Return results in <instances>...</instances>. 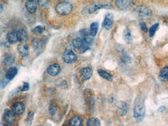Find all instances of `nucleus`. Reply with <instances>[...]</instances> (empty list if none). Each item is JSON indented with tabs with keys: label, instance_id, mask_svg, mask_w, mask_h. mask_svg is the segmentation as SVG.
Masks as SVG:
<instances>
[{
	"label": "nucleus",
	"instance_id": "31",
	"mask_svg": "<svg viewBox=\"0 0 168 126\" xmlns=\"http://www.w3.org/2000/svg\"><path fill=\"white\" fill-rule=\"evenodd\" d=\"M35 30L38 33H42L45 31V26L39 25V26H37L35 28Z\"/></svg>",
	"mask_w": 168,
	"mask_h": 126
},
{
	"label": "nucleus",
	"instance_id": "12",
	"mask_svg": "<svg viewBox=\"0 0 168 126\" xmlns=\"http://www.w3.org/2000/svg\"><path fill=\"white\" fill-rule=\"evenodd\" d=\"M117 110L118 115L120 117H123L126 115L128 111L127 103L123 101H120L117 106Z\"/></svg>",
	"mask_w": 168,
	"mask_h": 126
},
{
	"label": "nucleus",
	"instance_id": "9",
	"mask_svg": "<svg viewBox=\"0 0 168 126\" xmlns=\"http://www.w3.org/2000/svg\"><path fill=\"white\" fill-rule=\"evenodd\" d=\"M114 23V16L113 13H109L104 18L102 26L106 30H109L112 28Z\"/></svg>",
	"mask_w": 168,
	"mask_h": 126
},
{
	"label": "nucleus",
	"instance_id": "24",
	"mask_svg": "<svg viewBox=\"0 0 168 126\" xmlns=\"http://www.w3.org/2000/svg\"><path fill=\"white\" fill-rule=\"evenodd\" d=\"M99 24L97 22H93L90 25V29L89 30L90 35L93 37H95L99 29Z\"/></svg>",
	"mask_w": 168,
	"mask_h": 126
},
{
	"label": "nucleus",
	"instance_id": "18",
	"mask_svg": "<svg viewBox=\"0 0 168 126\" xmlns=\"http://www.w3.org/2000/svg\"><path fill=\"white\" fill-rule=\"evenodd\" d=\"M83 121L80 117L73 116L69 120L70 126H82Z\"/></svg>",
	"mask_w": 168,
	"mask_h": 126
},
{
	"label": "nucleus",
	"instance_id": "17",
	"mask_svg": "<svg viewBox=\"0 0 168 126\" xmlns=\"http://www.w3.org/2000/svg\"><path fill=\"white\" fill-rule=\"evenodd\" d=\"M123 40L127 44H131L133 40L132 34L129 29L126 28L123 31Z\"/></svg>",
	"mask_w": 168,
	"mask_h": 126
},
{
	"label": "nucleus",
	"instance_id": "14",
	"mask_svg": "<svg viewBox=\"0 0 168 126\" xmlns=\"http://www.w3.org/2000/svg\"><path fill=\"white\" fill-rule=\"evenodd\" d=\"M93 70L90 67H85L81 68L80 74L82 79L84 80L90 79L93 75Z\"/></svg>",
	"mask_w": 168,
	"mask_h": 126
},
{
	"label": "nucleus",
	"instance_id": "38",
	"mask_svg": "<svg viewBox=\"0 0 168 126\" xmlns=\"http://www.w3.org/2000/svg\"><path fill=\"white\" fill-rule=\"evenodd\" d=\"M42 126V125H38V126Z\"/></svg>",
	"mask_w": 168,
	"mask_h": 126
},
{
	"label": "nucleus",
	"instance_id": "27",
	"mask_svg": "<svg viewBox=\"0 0 168 126\" xmlns=\"http://www.w3.org/2000/svg\"><path fill=\"white\" fill-rule=\"evenodd\" d=\"M32 43L33 47L36 50L41 49L44 46V43L42 40L38 38L34 39Z\"/></svg>",
	"mask_w": 168,
	"mask_h": 126
},
{
	"label": "nucleus",
	"instance_id": "36",
	"mask_svg": "<svg viewBox=\"0 0 168 126\" xmlns=\"http://www.w3.org/2000/svg\"><path fill=\"white\" fill-rule=\"evenodd\" d=\"M3 6L2 5L0 4V13H1L3 11Z\"/></svg>",
	"mask_w": 168,
	"mask_h": 126
},
{
	"label": "nucleus",
	"instance_id": "1",
	"mask_svg": "<svg viewBox=\"0 0 168 126\" xmlns=\"http://www.w3.org/2000/svg\"><path fill=\"white\" fill-rule=\"evenodd\" d=\"M134 117L137 123H141L144 120L145 113V103L144 98L138 96L134 102Z\"/></svg>",
	"mask_w": 168,
	"mask_h": 126
},
{
	"label": "nucleus",
	"instance_id": "32",
	"mask_svg": "<svg viewBox=\"0 0 168 126\" xmlns=\"http://www.w3.org/2000/svg\"><path fill=\"white\" fill-rule=\"evenodd\" d=\"M139 25H140V28L141 29V30H142L144 32L146 33L148 32V28L146 26V24L144 21H140L139 23Z\"/></svg>",
	"mask_w": 168,
	"mask_h": 126
},
{
	"label": "nucleus",
	"instance_id": "16",
	"mask_svg": "<svg viewBox=\"0 0 168 126\" xmlns=\"http://www.w3.org/2000/svg\"><path fill=\"white\" fill-rule=\"evenodd\" d=\"M17 51L20 56L25 57L28 55L29 53V47L26 44L22 43L18 45Z\"/></svg>",
	"mask_w": 168,
	"mask_h": 126
},
{
	"label": "nucleus",
	"instance_id": "25",
	"mask_svg": "<svg viewBox=\"0 0 168 126\" xmlns=\"http://www.w3.org/2000/svg\"><path fill=\"white\" fill-rule=\"evenodd\" d=\"M98 73L103 79L107 80L108 81H112L113 80V77L112 75L104 70L99 69L98 70Z\"/></svg>",
	"mask_w": 168,
	"mask_h": 126
},
{
	"label": "nucleus",
	"instance_id": "33",
	"mask_svg": "<svg viewBox=\"0 0 168 126\" xmlns=\"http://www.w3.org/2000/svg\"><path fill=\"white\" fill-rule=\"evenodd\" d=\"M48 2L47 1L42 0V1H38L37 2V3L40 7H44V6L46 5Z\"/></svg>",
	"mask_w": 168,
	"mask_h": 126
},
{
	"label": "nucleus",
	"instance_id": "37",
	"mask_svg": "<svg viewBox=\"0 0 168 126\" xmlns=\"http://www.w3.org/2000/svg\"><path fill=\"white\" fill-rule=\"evenodd\" d=\"M2 32H3V30H2V28L1 26H0V36H1Z\"/></svg>",
	"mask_w": 168,
	"mask_h": 126
},
{
	"label": "nucleus",
	"instance_id": "4",
	"mask_svg": "<svg viewBox=\"0 0 168 126\" xmlns=\"http://www.w3.org/2000/svg\"><path fill=\"white\" fill-rule=\"evenodd\" d=\"M73 5L69 2H62L58 3L56 7L57 13L61 16H66L71 13Z\"/></svg>",
	"mask_w": 168,
	"mask_h": 126
},
{
	"label": "nucleus",
	"instance_id": "10",
	"mask_svg": "<svg viewBox=\"0 0 168 126\" xmlns=\"http://www.w3.org/2000/svg\"><path fill=\"white\" fill-rule=\"evenodd\" d=\"M116 5L119 9L124 10L133 6L134 3L132 1L120 0L116 1Z\"/></svg>",
	"mask_w": 168,
	"mask_h": 126
},
{
	"label": "nucleus",
	"instance_id": "11",
	"mask_svg": "<svg viewBox=\"0 0 168 126\" xmlns=\"http://www.w3.org/2000/svg\"><path fill=\"white\" fill-rule=\"evenodd\" d=\"M61 67L58 64H53L50 65L47 69V72L50 76H55L58 75L60 72Z\"/></svg>",
	"mask_w": 168,
	"mask_h": 126
},
{
	"label": "nucleus",
	"instance_id": "5",
	"mask_svg": "<svg viewBox=\"0 0 168 126\" xmlns=\"http://www.w3.org/2000/svg\"><path fill=\"white\" fill-rule=\"evenodd\" d=\"M77 57L74 52L70 49L66 50L62 54V59L68 64H73L77 60Z\"/></svg>",
	"mask_w": 168,
	"mask_h": 126
},
{
	"label": "nucleus",
	"instance_id": "7",
	"mask_svg": "<svg viewBox=\"0 0 168 126\" xmlns=\"http://www.w3.org/2000/svg\"><path fill=\"white\" fill-rule=\"evenodd\" d=\"M3 119L6 124L11 125L15 123L16 117V115L12 111V110L5 109L3 113Z\"/></svg>",
	"mask_w": 168,
	"mask_h": 126
},
{
	"label": "nucleus",
	"instance_id": "35",
	"mask_svg": "<svg viewBox=\"0 0 168 126\" xmlns=\"http://www.w3.org/2000/svg\"><path fill=\"white\" fill-rule=\"evenodd\" d=\"M166 110V108L165 107H164V106H161L160 107H159V108H158V110H157V112H164Z\"/></svg>",
	"mask_w": 168,
	"mask_h": 126
},
{
	"label": "nucleus",
	"instance_id": "6",
	"mask_svg": "<svg viewBox=\"0 0 168 126\" xmlns=\"http://www.w3.org/2000/svg\"><path fill=\"white\" fill-rule=\"evenodd\" d=\"M72 44L73 47L77 50L80 51L81 53H84L85 51L90 49L89 47L85 44L84 42L80 37H76L73 39Z\"/></svg>",
	"mask_w": 168,
	"mask_h": 126
},
{
	"label": "nucleus",
	"instance_id": "15",
	"mask_svg": "<svg viewBox=\"0 0 168 126\" xmlns=\"http://www.w3.org/2000/svg\"><path fill=\"white\" fill-rule=\"evenodd\" d=\"M17 37L18 41L21 43H24L28 40V34L26 30L20 29L16 32Z\"/></svg>",
	"mask_w": 168,
	"mask_h": 126
},
{
	"label": "nucleus",
	"instance_id": "23",
	"mask_svg": "<svg viewBox=\"0 0 168 126\" xmlns=\"http://www.w3.org/2000/svg\"><path fill=\"white\" fill-rule=\"evenodd\" d=\"M3 60L5 65L9 66L14 63L15 61V57L12 54H6L4 55Z\"/></svg>",
	"mask_w": 168,
	"mask_h": 126
},
{
	"label": "nucleus",
	"instance_id": "28",
	"mask_svg": "<svg viewBox=\"0 0 168 126\" xmlns=\"http://www.w3.org/2000/svg\"><path fill=\"white\" fill-rule=\"evenodd\" d=\"M159 24L158 23H155L153 25L152 27H150L149 29V37H152L155 34L156 31L157 30L158 27H159Z\"/></svg>",
	"mask_w": 168,
	"mask_h": 126
},
{
	"label": "nucleus",
	"instance_id": "20",
	"mask_svg": "<svg viewBox=\"0 0 168 126\" xmlns=\"http://www.w3.org/2000/svg\"><path fill=\"white\" fill-rule=\"evenodd\" d=\"M17 72H18V71H17L16 68L14 67H11L10 68H9V70L6 72V74H5L6 79L9 80H12L16 75Z\"/></svg>",
	"mask_w": 168,
	"mask_h": 126
},
{
	"label": "nucleus",
	"instance_id": "21",
	"mask_svg": "<svg viewBox=\"0 0 168 126\" xmlns=\"http://www.w3.org/2000/svg\"><path fill=\"white\" fill-rule=\"evenodd\" d=\"M25 6L29 12L31 13H35L37 10V2L34 1H27Z\"/></svg>",
	"mask_w": 168,
	"mask_h": 126
},
{
	"label": "nucleus",
	"instance_id": "3",
	"mask_svg": "<svg viewBox=\"0 0 168 126\" xmlns=\"http://www.w3.org/2000/svg\"><path fill=\"white\" fill-rule=\"evenodd\" d=\"M113 8L111 4L108 3H100V2H95L88 5L85 9V12L88 14H90L94 13L97 10L100 9H112Z\"/></svg>",
	"mask_w": 168,
	"mask_h": 126
},
{
	"label": "nucleus",
	"instance_id": "26",
	"mask_svg": "<svg viewBox=\"0 0 168 126\" xmlns=\"http://www.w3.org/2000/svg\"><path fill=\"white\" fill-rule=\"evenodd\" d=\"M86 126H101L100 120L95 117L91 118L87 121Z\"/></svg>",
	"mask_w": 168,
	"mask_h": 126
},
{
	"label": "nucleus",
	"instance_id": "2",
	"mask_svg": "<svg viewBox=\"0 0 168 126\" xmlns=\"http://www.w3.org/2000/svg\"><path fill=\"white\" fill-rule=\"evenodd\" d=\"M134 14L140 19L148 20L152 17L153 12L149 8L144 5H139L134 10Z\"/></svg>",
	"mask_w": 168,
	"mask_h": 126
},
{
	"label": "nucleus",
	"instance_id": "29",
	"mask_svg": "<svg viewBox=\"0 0 168 126\" xmlns=\"http://www.w3.org/2000/svg\"><path fill=\"white\" fill-rule=\"evenodd\" d=\"M34 117V113L32 111H30L28 113L27 118H26V122L28 125L31 126L33 121Z\"/></svg>",
	"mask_w": 168,
	"mask_h": 126
},
{
	"label": "nucleus",
	"instance_id": "30",
	"mask_svg": "<svg viewBox=\"0 0 168 126\" xmlns=\"http://www.w3.org/2000/svg\"><path fill=\"white\" fill-rule=\"evenodd\" d=\"M29 89V84L28 83L24 82L22 86L20 88V91H27Z\"/></svg>",
	"mask_w": 168,
	"mask_h": 126
},
{
	"label": "nucleus",
	"instance_id": "13",
	"mask_svg": "<svg viewBox=\"0 0 168 126\" xmlns=\"http://www.w3.org/2000/svg\"><path fill=\"white\" fill-rule=\"evenodd\" d=\"M12 111L16 115L22 114L24 112V105L21 102H16L12 106Z\"/></svg>",
	"mask_w": 168,
	"mask_h": 126
},
{
	"label": "nucleus",
	"instance_id": "34",
	"mask_svg": "<svg viewBox=\"0 0 168 126\" xmlns=\"http://www.w3.org/2000/svg\"><path fill=\"white\" fill-rule=\"evenodd\" d=\"M130 59H131V58H130L129 56H127V55H123V57H122V62H123V63L129 62Z\"/></svg>",
	"mask_w": 168,
	"mask_h": 126
},
{
	"label": "nucleus",
	"instance_id": "19",
	"mask_svg": "<svg viewBox=\"0 0 168 126\" xmlns=\"http://www.w3.org/2000/svg\"><path fill=\"white\" fill-rule=\"evenodd\" d=\"M158 79L162 82H166L168 79V68L167 66L162 68L159 72Z\"/></svg>",
	"mask_w": 168,
	"mask_h": 126
},
{
	"label": "nucleus",
	"instance_id": "8",
	"mask_svg": "<svg viewBox=\"0 0 168 126\" xmlns=\"http://www.w3.org/2000/svg\"><path fill=\"white\" fill-rule=\"evenodd\" d=\"M81 39L84 42L85 44L88 45H92L94 43L93 37L91 36L89 31L87 29H83L80 31Z\"/></svg>",
	"mask_w": 168,
	"mask_h": 126
},
{
	"label": "nucleus",
	"instance_id": "22",
	"mask_svg": "<svg viewBox=\"0 0 168 126\" xmlns=\"http://www.w3.org/2000/svg\"><path fill=\"white\" fill-rule=\"evenodd\" d=\"M7 39L10 44H16L18 41L17 37L16 32L15 31H10L7 35Z\"/></svg>",
	"mask_w": 168,
	"mask_h": 126
}]
</instances>
